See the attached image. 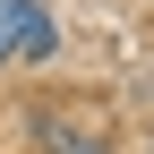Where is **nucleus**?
Instances as JSON below:
<instances>
[{"label": "nucleus", "mask_w": 154, "mask_h": 154, "mask_svg": "<svg viewBox=\"0 0 154 154\" xmlns=\"http://www.w3.org/2000/svg\"><path fill=\"white\" fill-rule=\"evenodd\" d=\"M43 51H51V9L43 0H0V69L43 60Z\"/></svg>", "instance_id": "obj_1"}, {"label": "nucleus", "mask_w": 154, "mask_h": 154, "mask_svg": "<svg viewBox=\"0 0 154 154\" xmlns=\"http://www.w3.org/2000/svg\"><path fill=\"white\" fill-rule=\"evenodd\" d=\"M34 137H43V154H103V137H94V128H77L69 111H43V128H34Z\"/></svg>", "instance_id": "obj_2"}]
</instances>
